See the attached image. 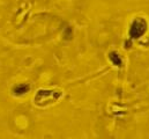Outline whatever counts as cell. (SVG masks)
<instances>
[{
    "label": "cell",
    "instance_id": "6da1fadb",
    "mask_svg": "<svg viewBox=\"0 0 149 139\" xmlns=\"http://www.w3.org/2000/svg\"><path fill=\"white\" fill-rule=\"evenodd\" d=\"M61 96L60 92H53V91H38L35 96V103L39 107H44L46 104L53 103Z\"/></svg>",
    "mask_w": 149,
    "mask_h": 139
},
{
    "label": "cell",
    "instance_id": "7a4b0ae2",
    "mask_svg": "<svg viewBox=\"0 0 149 139\" xmlns=\"http://www.w3.org/2000/svg\"><path fill=\"white\" fill-rule=\"evenodd\" d=\"M146 30H147V22L143 19L139 18L134 20V22L132 23L130 29V35L132 38H139L146 33Z\"/></svg>",
    "mask_w": 149,
    "mask_h": 139
},
{
    "label": "cell",
    "instance_id": "3957f363",
    "mask_svg": "<svg viewBox=\"0 0 149 139\" xmlns=\"http://www.w3.org/2000/svg\"><path fill=\"white\" fill-rule=\"evenodd\" d=\"M30 89V86L27 85V84H21V85H17L13 88V92L16 94V95H22V94H26L28 93Z\"/></svg>",
    "mask_w": 149,
    "mask_h": 139
},
{
    "label": "cell",
    "instance_id": "277c9868",
    "mask_svg": "<svg viewBox=\"0 0 149 139\" xmlns=\"http://www.w3.org/2000/svg\"><path fill=\"white\" fill-rule=\"evenodd\" d=\"M110 60L113 63V65L121 66V59H120V57H119V55L117 52H111L110 53Z\"/></svg>",
    "mask_w": 149,
    "mask_h": 139
}]
</instances>
